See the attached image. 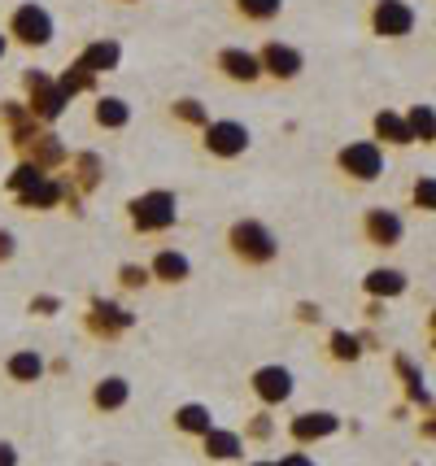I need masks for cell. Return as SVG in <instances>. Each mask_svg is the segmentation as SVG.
<instances>
[{
    "mask_svg": "<svg viewBox=\"0 0 436 466\" xmlns=\"http://www.w3.org/2000/svg\"><path fill=\"white\" fill-rule=\"evenodd\" d=\"M87 83H92V70H87L84 61L70 70V75H62V87H66V96H75V92H84Z\"/></svg>",
    "mask_w": 436,
    "mask_h": 466,
    "instance_id": "29",
    "label": "cell"
},
{
    "mask_svg": "<svg viewBox=\"0 0 436 466\" xmlns=\"http://www.w3.org/2000/svg\"><path fill=\"white\" fill-rule=\"evenodd\" d=\"M262 70H267L270 79H297L301 75V53L289 48V44H267L262 48Z\"/></svg>",
    "mask_w": 436,
    "mask_h": 466,
    "instance_id": "11",
    "label": "cell"
},
{
    "mask_svg": "<svg viewBox=\"0 0 436 466\" xmlns=\"http://www.w3.org/2000/svg\"><path fill=\"white\" fill-rule=\"evenodd\" d=\"M148 275H153V270H145V266H123V284H127V288L148 284Z\"/></svg>",
    "mask_w": 436,
    "mask_h": 466,
    "instance_id": "32",
    "label": "cell"
},
{
    "mask_svg": "<svg viewBox=\"0 0 436 466\" xmlns=\"http://www.w3.org/2000/svg\"><path fill=\"white\" fill-rule=\"evenodd\" d=\"M371 31L384 35V40H401L415 31V9L406 0H375L371 9Z\"/></svg>",
    "mask_w": 436,
    "mask_h": 466,
    "instance_id": "3",
    "label": "cell"
},
{
    "mask_svg": "<svg viewBox=\"0 0 436 466\" xmlns=\"http://www.w3.org/2000/svg\"><path fill=\"white\" fill-rule=\"evenodd\" d=\"M228 244L231 253L240 258L245 266H267L275 253H279V244H275V236H270L262 223H253V218H245V223H236L228 231Z\"/></svg>",
    "mask_w": 436,
    "mask_h": 466,
    "instance_id": "1",
    "label": "cell"
},
{
    "mask_svg": "<svg viewBox=\"0 0 436 466\" xmlns=\"http://www.w3.org/2000/svg\"><path fill=\"white\" fill-rule=\"evenodd\" d=\"M218 70H223L231 83H253L258 75H267V70H262V57H253L245 48H223V53H218Z\"/></svg>",
    "mask_w": 436,
    "mask_h": 466,
    "instance_id": "10",
    "label": "cell"
},
{
    "mask_svg": "<svg viewBox=\"0 0 436 466\" xmlns=\"http://www.w3.org/2000/svg\"><path fill=\"white\" fill-rule=\"evenodd\" d=\"M236 9L253 22H270L279 9H284V0H236Z\"/></svg>",
    "mask_w": 436,
    "mask_h": 466,
    "instance_id": "25",
    "label": "cell"
},
{
    "mask_svg": "<svg viewBox=\"0 0 436 466\" xmlns=\"http://www.w3.org/2000/svg\"><path fill=\"white\" fill-rule=\"evenodd\" d=\"M127 118H131V114H127V105L118 101V96H101V101H96V122H101V127H127Z\"/></svg>",
    "mask_w": 436,
    "mask_h": 466,
    "instance_id": "24",
    "label": "cell"
},
{
    "mask_svg": "<svg viewBox=\"0 0 436 466\" xmlns=\"http://www.w3.org/2000/svg\"><path fill=\"white\" fill-rule=\"evenodd\" d=\"M9 31L18 35V44L40 48V44L53 40V18H48V9H40V5H22L18 14H14V22H9Z\"/></svg>",
    "mask_w": 436,
    "mask_h": 466,
    "instance_id": "6",
    "label": "cell"
},
{
    "mask_svg": "<svg viewBox=\"0 0 436 466\" xmlns=\"http://www.w3.org/2000/svg\"><path fill=\"white\" fill-rule=\"evenodd\" d=\"M92 406H96V410H118V406H127V380H118V375L101 380V384H96V392H92Z\"/></svg>",
    "mask_w": 436,
    "mask_h": 466,
    "instance_id": "17",
    "label": "cell"
},
{
    "mask_svg": "<svg viewBox=\"0 0 436 466\" xmlns=\"http://www.w3.org/2000/svg\"><path fill=\"white\" fill-rule=\"evenodd\" d=\"M336 162L358 183H371L384 175V153H380V144H371V140H358V144H350V148H340Z\"/></svg>",
    "mask_w": 436,
    "mask_h": 466,
    "instance_id": "4",
    "label": "cell"
},
{
    "mask_svg": "<svg viewBox=\"0 0 436 466\" xmlns=\"http://www.w3.org/2000/svg\"><path fill=\"white\" fill-rule=\"evenodd\" d=\"M40 375H44L40 353H31V349H26V353H14V358H9V380H18V384H35Z\"/></svg>",
    "mask_w": 436,
    "mask_h": 466,
    "instance_id": "18",
    "label": "cell"
},
{
    "mask_svg": "<svg viewBox=\"0 0 436 466\" xmlns=\"http://www.w3.org/2000/svg\"><path fill=\"white\" fill-rule=\"evenodd\" d=\"M57 297H35V301H31V314H35V309H40V314H57Z\"/></svg>",
    "mask_w": 436,
    "mask_h": 466,
    "instance_id": "33",
    "label": "cell"
},
{
    "mask_svg": "<svg viewBox=\"0 0 436 466\" xmlns=\"http://www.w3.org/2000/svg\"><path fill=\"white\" fill-rule=\"evenodd\" d=\"M175 114H179V118H184V122H201V127H209L206 109H201V105H197V101H179V105H175Z\"/></svg>",
    "mask_w": 436,
    "mask_h": 466,
    "instance_id": "31",
    "label": "cell"
},
{
    "mask_svg": "<svg viewBox=\"0 0 436 466\" xmlns=\"http://www.w3.org/2000/svg\"><path fill=\"white\" fill-rule=\"evenodd\" d=\"M5 48H9V44H5V35H0V57H5Z\"/></svg>",
    "mask_w": 436,
    "mask_h": 466,
    "instance_id": "38",
    "label": "cell"
},
{
    "mask_svg": "<svg viewBox=\"0 0 436 466\" xmlns=\"http://www.w3.org/2000/svg\"><path fill=\"white\" fill-rule=\"evenodd\" d=\"M62 157H66L62 144L53 140V136H40V140L31 144V162L40 166V170H44V166H53V162H62Z\"/></svg>",
    "mask_w": 436,
    "mask_h": 466,
    "instance_id": "26",
    "label": "cell"
},
{
    "mask_svg": "<svg viewBox=\"0 0 436 466\" xmlns=\"http://www.w3.org/2000/svg\"><path fill=\"white\" fill-rule=\"evenodd\" d=\"M18 462V453H14V445H5V441H0V466H14Z\"/></svg>",
    "mask_w": 436,
    "mask_h": 466,
    "instance_id": "35",
    "label": "cell"
},
{
    "mask_svg": "<svg viewBox=\"0 0 436 466\" xmlns=\"http://www.w3.org/2000/svg\"><path fill=\"white\" fill-rule=\"evenodd\" d=\"M175 427L188 431V436H206V431H214V419H209L206 406H184L175 414Z\"/></svg>",
    "mask_w": 436,
    "mask_h": 466,
    "instance_id": "19",
    "label": "cell"
},
{
    "mask_svg": "<svg viewBox=\"0 0 436 466\" xmlns=\"http://www.w3.org/2000/svg\"><path fill=\"white\" fill-rule=\"evenodd\" d=\"M375 136L384 144H415V136H411V122L401 118V114H393V109H384V114H375Z\"/></svg>",
    "mask_w": 436,
    "mask_h": 466,
    "instance_id": "14",
    "label": "cell"
},
{
    "mask_svg": "<svg viewBox=\"0 0 436 466\" xmlns=\"http://www.w3.org/2000/svg\"><path fill=\"white\" fill-rule=\"evenodd\" d=\"M279 466H314L306 453H289V458H279Z\"/></svg>",
    "mask_w": 436,
    "mask_h": 466,
    "instance_id": "36",
    "label": "cell"
},
{
    "mask_svg": "<svg viewBox=\"0 0 436 466\" xmlns=\"http://www.w3.org/2000/svg\"><path fill=\"white\" fill-rule=\"evenodd\" d=\"M148 270H153V279H167V284H184L192 266H188L184 253H175V248H162V253L153 258V266H148Z\"/></svg>",
    "mask_w": 436,
    "mask_h": 466,
    "instance_id": "15",
    "label": "cell"
},
{
    "mask_svg": "<svg viewBox=\"0 0 436 466\" xmlns=\"http://www.w3.org/2000/svg\"><path fill=\"white\" fill-rule=\"evenodd\" d=\"M423 431H428V436H436V419H432V423H423Z\"/></svg>",
    "mask_w": 436,
    "mask_h": 466,
    "instance_id": "37",
    "label": "cell"
},
{
    "mask_svg": "<svg viewBox=\"0 0 436 466\" xmlns=\"http://www.w3.org/2000/svg\"><path fill=\"white\" fill-rule=\"evenodd\" d=\"M367 292L371 297H397V292H406V275L401 270H371L367 275Z\"/></svg>",
    "mask_w": 436,
    "mask_h": 466,
    "instance_id": "20",
    "label": "cell"
},
{
    "mask_svg": "<svg viewBox=\"0 0 436 466\" xmlns=\"http://www.w3.org/2000/svg\"><path fill=\"white\" fill-rule=\"evenodd\" d=\"M406 122H411V136H415V140H423V144L436 140V114L428 105H415V109L406 114Z\"/></svg>",
    "mask_w": 436,
    "mask_h": 466,
    "instance_id": "22",
    "label": "cell"
},
{
    "mask_svg": "<svg viewBox=\"0 0 436 466\" xmlns=\"http://www.w3.org/2000/svg\"><path fill=\"white\" fill-rule=\"evenodd\" d=\"M336 427H340L336 414L319 410V414H297V419H292V436H297V441H319V436H332Z\"/></svg>",
    "mask_w": 436,
    "mask_h": 466,
    "instance_id": "13",
    "label": "cell"
},
{
    "mask_svg": "<svg viewBox=\"0 0 436 466\" xmlns=\"http://www.w3.org/2000/svg\"><path fill=\"white\" fill-rule=\"evenodd\" d=\"M44 179V170L35 162L31 166H18V170H14V179H9V187H14V192H26V187H35V183Z\"/></svg>",
    "mask_w": 436,
    "mask_h": 466,
    "instance_id": "28",
    "label": "cell"
},
{
    "mask_svg": "<svg viewBox=\"0 0 436 466\" xmlns=\"http://www.w3.org/2000/svg\"><path fill=\"white\" fill-rule=\"evenodd\" d=\"M136 323L131 314H127L123 305H109V301H96L92 305V314H87V327L96 331V336H118V331H127V327Z\"/></svg>",
    "mask_w": 436,
    "mask_h": 466,
    "instance_id": "12",
    "label": "cell"
},
{
    "mask_svg": "<svg viewBox=\"0 0 436 466\" xmlns=\"http://www.w3.org/2000/svg\"><path fill=\"white\" fill-rule=\"evenodd\" d=\"M201 144H206V153H214V157H240L249 148V127L245 122H209Z\"/></svg>",
    "mask_w": 436,
    "mask_h": 466,
    "instance_id": "5",
    "label": "cell"
},
{
    "mask_svg": "<svg viewBox=\"0 0 436 466\" xmlns=\"http://www.w3.org/2000/svg\"><path fill=\"white\" fill-rule=\"evenodd\" d=\"M84 66L92 70V75H101V70H114V66H118V44H114V40L92 44V48L84 53Z\"/></svg>",
    "mask_w": 436,
    "mask_h": 466,
    "instance_id": "21",
    "label": "cell"
},
{
    "mask_svg": "<svg viewBox=\"0 0 436 466\" xmlns=\"http://www.w3.org/2000/svg\"><path fill=\"white\" fill-rule=\"evenodd\" d=\"M362 231H367V240H371L375 248H397L401 236H406V227H401V218H397L393 209H367Z\"/></svg>",
    "mask_w": 436,
    "mask_h": 466,
    "instance_id": "8",
    "label": "cell"
},
{
    "mask_svg": "<svg viewBox=\"0 0 436 466\" xmlns=\"http://www.w3.org/2000/svg\"><path fill=\"white\" fill-rule=\"evenodd\" d=\"M9 258H14V236L0 231V262H9Z\"/></svg>",
    "mask_w": 436,
    "mask_h": 466,
    "instance_id": "34",
    "label": "cell"
},
{
    "mask_svg": "<svg viewBox=\"0 0 436 466\" xmlns=\"http://www.w3.org/2000/svg\"><path fill=\"white\" fill-rule=\"evenodd\" d=\"M253 392H258L267 406H279V401L292 397V375L284 366H262V370H253Z\"/></svg>",
    "mask_w": 436,
    "mask_h": 466,
    "instance_id": "9",
    "label": "cell"
},
{
    "mask_svg": "<svg viewBox=\"0 0 436 466\" xmlns=\"http://www.w3.org/2000/svg\"><path fill=\"white\" fill-rule=\"evenodd\" d=\"M26 87H31V118H57L62 114V105L70 101L66 96L62 83H53L48 75H26Z\"/></svg>",
    "mask_w": 436,
    "mask_h": 466,
    "instance_id": "7",
    "label": "cell"
},
{
    "mask_svg": "<svg viewBox=\"0 0 436 466\" xmlns=\"http://www.w3.org/2000/svg\"><path fill=\"white\" fill-rule=\"evenodd\" d=\"M411 197H415L419 209H436V179H419Z\"/></svg>",
    "mask_w": 436,
    "mask_h": 466,
    "instance_id": "30",
    "label": "cell"
},
{
    "mask_svg": "<svg viewBox=\"0 0 436 466\" xmlns=\"http://www.w3.org/2000/svg\"><path fill=\"white\" fill-rule=\"evenodd\" d=\"M432 327H436V314H432Z\"/></svg>",
    "mask_w": 436,
    "mask_h": 466,
    "instance_id": "40",
    "label": "cell"
},
{
    "mask_svg": "<svg viewBox=\"0 0 436 466\" xmlns=\"http://www.w3.org/2000/svg\"><path fill=\"white\" fill-rule=\"evenodd\" d=\"M258 466H279V462H258Z\"/></svg>",
    "mask_w": 436,
    "mask_h": 466,
    "instance_id": "39",
    "label": "cell"
},
{
    "mask_svg": "<svg viewBox=\"0 0 436 466\" xmlns=\"http://www.w3.org/2000/svg\"><path fill=\"white\" fill-rule=\"evenodd\" d=\"M362 349H358V336H350V331H336L332 336V358L336 362H353Z\"/></svg>",
    "mask_w": 436,
    "mask_h": 466,
    "instance_id": "27",
    "label": "cell"
},
{
    "mask_svg": "<svg viewBox=\"0 0 436 466\" xmlns=\"http://www.w3.org/2000/svg\"><path fill=\"white\" fill-rule=\"evenodd\" d=\"M201 441H206V453L209 458H218V462L240 458V436H236V431H218V427H214V431H206Z\"/></svg>",
    "mask_w": 436,
    "mask_h": 466,
    "instance_id": "16",
    "label": "cell"
},
{
    "mask_svg": "<svg viewBox=\"0 0 436 466\" xmlns=\"http://www.w3.org/2000/svg\"><path fill=\"white\" fill-rule=\"evenodd\" d=\"M127 209H131V227H136V231H167V227H175V218H179V205H175L170 192L136 197Z\"/></svg>",
    "mask_w": 436,
    "mask_h": 466,
    "instance_id": "2",
    "label": "cell"
},
{
    "mask_svg": "<svg viewBox=\"0 0 436 466\" xmlns=\"http://www.w3.org/2000/svg\"><path fill=\"white\" fill-rule=\"evenodd\" d=\"M57 201H62V187L48 179V175H44L35 187H26V192H22V205H44V209H48V205H57Z\"/></svg>",
    "mask_w": 436,
    "mask_h": 466,
    "instance_id": "23",
    "label": "cell"
}]
</instances>
